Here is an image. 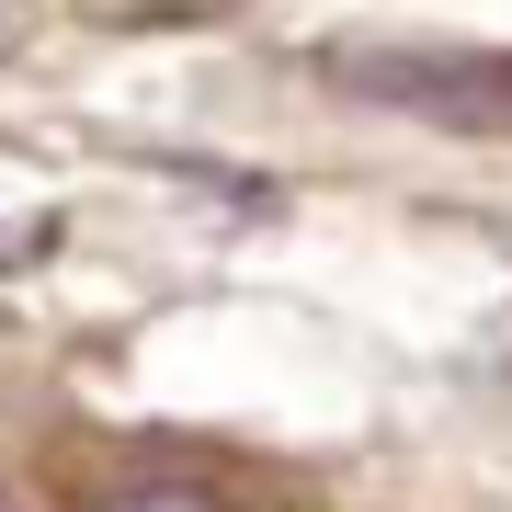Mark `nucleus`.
I'll list each match as a JSON object with an SVG mask.
<instances>
[{"instance_id": "4", "label": "nucleus", "mask_w": 512, "mask_h": 512, "mask_svg": "<svg viewBox=\"0 0 512 512\" xmlns=\"http://www.w3.org/2000/svg\"><path fill=\"white\" fill-rule=\"evenodd\" d=\"M0 512H23V501H12V490H0Z\"/></svg>"}, {"instance_id": "2", "label": "nucleus", "mask_w": 512, "mask_h": 512, "mask_svg": "<svg viewBox=\"0 0 512 512\" xmlns=\"http://www.w3.org/2000/svg\"><path fill=\"white\" fill-rule=\"evenodd\" d=\"M92 512H239L217 478H126V490H103Z\"/></svg>"}, {"instance_id": "3", "label": "nucleus", "mask_w": 512, "mask_h": 512, "mask_svg": "<svg viewBox=\"0 0 512 512\" xmlns=\"http://www.w3.org/2000/svg\"><path fill=\"white\" fill-rule=\"evenodd\" d=\"M23 23H35V0H0V57L23 46Z\"/></svg>"}, {"instance_id": "1", "label": "nucleus", "mask_w": 512, "mask_h": 512, "mask_svg": "<svg viewBox=\"0 0 512 512\" xmlns=\"http://www.w3.org/2000/svg\"><path fill=\"white\" fill-rule=\"evenodd\" d=\"M330 80L365 103H399L421 126H456V137H512V57H410V46H365V57H330Z\"/></svg>"}]
</instances>
